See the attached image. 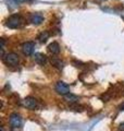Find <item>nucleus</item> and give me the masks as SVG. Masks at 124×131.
I'll return each instance as SVG.
<instances>
[{
  "label": "nucleus",
  "mask_w": 124,
  "mask_h": 131,
  "mask_svg": "<svg viewBox=\"0 0 124 131\" xmlns=\"http://www.w3.org/2000/svg\"><path fill=\"white\" fill-rule=\"evenodd\" d=\"M22 24V18L19 14L11 15L9 19L7 20V26L10 28H18Z\"/></svg>",
  "instance_id": "obj_1"
},
{
  "label": "nucleus",
  "mask_w": 124,
  "mask_h": 131,
  "mask_svg": "<svg viewBox=\"0 0 124 131\" xmlns=\"http://www.w3.org/2000/svg\"><path fill=\"white\" fill-rule=\"evenodd\" d=\"M2 60L8 66H16L19 63V55L15 52H9V54L2 56Z\"/></svg>",
  "instance_id": "obj_2"
},
{
  "label": "nucleus",
  "mask_w": 124,
  "mask_h": 131,
  "mask_svg": "<svg viewBox=\"0 0 124 131\" xmlns=\"http://www.w3.org/2000/svg\"><path fill=\"white\" fill-rule=\"evenodd\" d=\"M56 91L61 94V95H68V94L70 93V86L65 83V82L63 81H58L57 83H56Z\"/></svg>",
  "instance_id": "obj_3"
},
{
  "label": "nucleus",
  "mask_w": 124,
  "mask_h": 131,
  "mask_svg": "<svg viewBox=\"0 0 124 131\" xmlns=\"http://www.w3.org/2000/svg\"><path fill=\"white\" fill-rule=\"evenodd\" d=\"M9 122L12 128H19V127H21V125H22V117L20 116V115L18 113H13L10 115V119H9Z\"/></svg>",
  "instance_id": "obj_4"
},
{
  "label": "nucleus",
  "mask_w": 124,
  "mask_h": 131,
  "mask_svg": "<svg viewBox=\"0 0 124 131\" xmlns=\"http://www.w3.org/2000/svg\"><path fill=\"white\" fill-rule=\"evenodd\" d=\"M23 105L28 109H35L37 107V105H38V102H37V100L35 97L27 96L25 100L23 101Z\"/></svg>",
  "instance_id": "obj_5"
},
{
  "label": "nucleus",
  "mask_w": 124,
  "mask_h": 131,
  "mask_svg": "<svg viewBox=\"0 0 124 131\" xmlns=\"http://www.w3.org/2000/svg\"><path fill=\"white\" fill-rule=\"evenodd\" d=\"M34 49H35V44L33 42H26L22 45V51L26 56L32 55L34 52Z\"/></svg>",
  "instance_id": "obj_6"
},
{
  "label": "nucleus",
  "mask_w": 124,
  "mask_h": 131,
  "mask_svg": "<svg viewBox=\"0 0 124 131\" xmlns=\"http://www.w3.org/2000/svg\"><path fill=\"white\" fill-rule=\"evenodd\" d=\"M30 21L35 24V25H38V24H40L41 22L44 21V16L41 13H38V12H36V13H32L31 16H30Z\"/></svg>",
  "instance_id": "obj_7"
},
{
  "label": "nucleus",
  "mask_w": 124,
  "mask_h": 131,
  "mask_svg": "<svg viewBox=\"0 0 124 131\" xmlns=\"http://www.w3.org/2000/svg\"><path fill=\"white\" fill-rule=\"evenodd\" d=\"M34 59L37 63H39L41 66L46 64V62H47V56L44 54H40V52H37V54L34 55Z\"/></svg>",
  "instance_id": "obj_8"
},
{
  "label": "nucleus",
  "mask_w": 124,
  "mask_h": 131,
  "mask_svg": "<svg viewBox=\"0 0 124 131\" xmlns=\"http://www.w3.org/2000/svg\"><path fill=\"white\" fill-rule=\"evenodd\" d=\"M48 49H49V51H50L52 55H57V54H59L60 52V45L58 44L57 42H52L51 44H49Z\"/></svg>",
  "instance_id": "obj_9"
},
{
  "label": "nucleus",
  "mask_w": 124,
  "mask_h": 131,
  "mask_svg": "<svg viewBox=\"0 0 124 131\" xmlns=\"http://www.w3.org/2000/svg\"><path fill=\"white\" fill-rule=\"evenodd\" d=\"M64 97H65V101L69 102V103H76V102L80 100V97L74 95V94H72V93H69L68 95H65Z\"/></svg>",
  "instance_id": "obj_10"
},
{
  "label": "nucleus",
  "mask_w": 124,
  "mask_h": 131,
  "mask_svg": "<svg viewBox=\"0 0 124 131\" xmlns=\"http://www.w3.org/2000/svg\"><path fill=\"white\" fill-rule=\"evenodd\" d=\"M51 63L55 66L56 68H58V69H62V68H63V62H62L60 59H58V58H52L51 59Z\"/></svg>",
  "instance_id": "obj_11"
},
{
  "label": "nucleus",
  "mask_w": 124,
  "mask_h": 131,
  "mask_svg": "<svg viewBox=\"0 0 124 131\" xmlns=\"http://www.w3.org/2000/svg\"><path fill=\"white\" fill-rule=\"evenodd\" d=\"M48 36H49V34H48V32H44V33H41V34L39 35V40L40 42H45L47 38H48Z\"/></svg>",
  "instance_id": "obj_12"
},
{
  "label": "nucleus",
  "mask_w": 124,
  "mask_h": 131,
  "mask_svg": "<svg viewBox=\"0 0 124 131\" xmlns=\"http://www.w3.org/2000/svg\"><path fill=\"white\" fill-rule=\"evenodd\" d=\"M119 130H120V131H124V122L120 124V126H119Z\"/></svg>",
  "instance_id": "obj_13"
},
{
  "label": "nucleus",
  "mask_w": 124,
  "mask_h": 131,
  "mask_svg": "<svg viewBox=\"0 0 124 131\" xmlns=\"http://www.w3.org/2000/svg\"><path fill=\"white\" fill-rule=\"evenodd\" d=\"M120 110H124V103H122L121 105H120V107H119Z\"/></svg>",
  "instance_id": "obj_14"
}]
</instances>
